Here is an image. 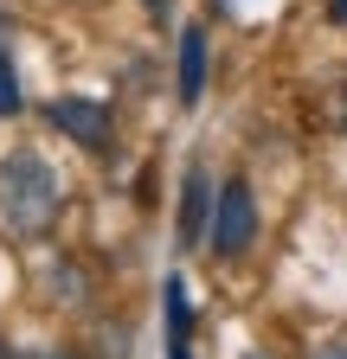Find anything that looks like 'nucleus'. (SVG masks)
<instances>
[{"label":"nucleus","instance_id":"obj_3","mask_svg":"<svg viewBox=\"0 0 347 359\" xmlns=\"http://www.w3.org/2000/svg\"><path fill=\"white\" fill-rule=\"evenodd\" d=\"M46 122H52L58 135H71L77 148H110V142H116L110 109L91 103V97H52V103H46Z\"/></svg>","mask_w":347,"mask_h":359},{"label":"nucleus","instance_id":"obj_1","mask_svg":"<svg viewBox=\"0 0 347 359\" xmlns=\"http://www.w3.org/2000/svg\"><path fill=\"white\" fill-rule=\"evenodd\" d=\"M58 205H65V187H58V173L39 161L32 148H20V154L0 161V218H7V231L46 238L52 224H58Z\"/></svg>","mask_w":347,"mask_h":359},{"label":"nucleus","instance_id":"obj_8","mask_svg":"<svg viewBox=\"0 0 347 359\" xmlns=\"http://www.w3.org/2000/svg\"><path fill=\"white\" fill-rule=\"evenodd\" d=\"M20 359H77V353H65V346H39V353H20Z\"/></svg>","mask_w":347,"mask_h":359},{"label":"nucleus","instance_id":"obj_7","mask_svg":"<svg viewBox=\"0 0 347 359\" xmlns=\"http://www.w3.org/2000/svg\"><path fill=\"white\" fill-rule=\"evenodd\" d=\"M0 116H20V71L7 52H0Z\"/></svg>","mask_w":347,"mask_h":359},{"label":"nucleus","instance_id":"obj_11","mask_svg":"<svg viewBox=\"0 0 347 359\" xmlns=\"http://www.w3.org/2000/svg\"><path fill=\"white\" fill-rule=\"evenodd\" d=\"M328 13H334V20H347V0H334V7H328Z\"/></svg>","mask_w":347,"mask_h":359},{"label":"nucleus","instance_id":"obj_5","mask_svg":"<svg viewBox=\"0 0 347 359\" xmlns=\"http://www.w3.org/2000/svg\"><path fill=\"white\" fill-rule=\"evenodd\" d=\"M206 97V26H187L181 32V103L193 109Z\"/></svg>","mask_w":347,"mask_h":359},{"label":"nucleus","instance_id":"obj_9","mask_svg":"<svg viewBox=\"0 0 347 359\" xmlns=\"http://www.w3.org/2000/svg\"><path fill=\"white\" fill-rule=\"evenodd\" d=\"M309 359H347V340H334V346H315Z\"/></svg>","mask_w":347,"mask_h":359},{"label":"nucleus","instance_id":"obj_6","mask_svg":"<svg viewBox=\"0 0 347 359\" xmlns=\"http://www.w3.org/2000/svg\"><path fill=\"white\" fill-rule=\"evenodd\" d=\"M167 340H193V308H187V283H167Z\"/></svg>","mask_w":347,"mask_h":359},{"label":"nucleus","instance_id":"obj_12","mask_svg":"<svg viewBox=\"0 0 347 359\" xmlns=\"http://www.w3.org/2000/svg\"><path fill=\"white\" fill-rule=\"evenodd\" d=\"M148 13H167V0H148Z\"/></svg>","mask_w":347,"mask_h":359},{"label":"nucleus","instance_id":"obj_2","mask_svg":"<svg viewBox=\"0 0 347 359\" xmlns=\"http://www.w3.org/2000/svg\"><path fill=\"white\" fill-rule=\"evenodd\" d=\"M251 238H257V199H251L244 180H225V187H219V205H212L206 244H212V257H244Z\"/></svg>","mask_w":347,"mask_h":359},{"label":"nucleus","instance_id":"obj_15","mask_svg":"<svg viewBox=\"0 0 347 359\" xmlns=\"http://www.w3.org/2000/svg\"><path fill=\"white\" fill-rule=\"evenodd\" d=\"M0 32H7V13H0Z\"/></svg>","mask_w":347,"mask_h":359},{"label":"nucleus","instance_id":"obj_14","mask_svg":"<svg viewBox=\"0 0 347 359\" xmlns=\"http://www.w3.org/2000/svg\"><path fill=\"white\" fill-rule=\"evenodd\" d=\"M244 359H270V353H244Z\"/></svg>","mask_w":347,"mask_h":359},{"label":"nucleus","instance_id":"obj_10","mask_svg":"<svg viewBox=\"0 0 347 359\" xmlns=\"http://www.w3.org/2000/svg\"><path fill=\"white\" fill-rule=\"evenodd\" d=\"M167 359H187V340H167Z\"/></svg>","mask_w":347,"mask_h":359},{"label":"nucleus","instance_id":"obj_4","mask_svg":"<svg viewBox=\"0 0 347 359\" xmlns=\"http://www.w3.org/2000/svg\"><path fill=\"white\" fill-rule=\"evenodd\" d=\"M212 180H206V167H187V180H181V244L193 250V244H206V231H212Z\"/></svg>","mask_w":347,"mask_h":359},{"label":"nucleus","instance_id":"obj_13","mask_svg":"<svg viewBox=\"0 0 347 359\" xmlns=\"http://www.w3.org/2000/svg\"><path fill=\"white\" fill-rule=\"evenodd\" d=\"M0 359H20V353H7V346H0Z\"/></svg>","mask_w":347,"mask_h":359}]
</instances>
